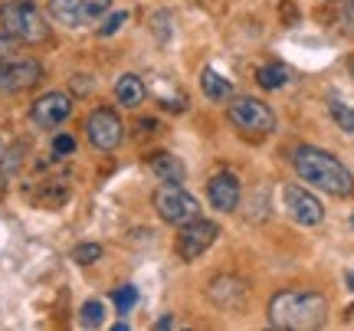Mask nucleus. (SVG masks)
<instances>
[{"label":"nucleus","mask_w":354,"mask_h":331,"mask_svg":"<svg viewBox=\"0 0 354 331\" xmlns=\"http://www.w3.org/2000/svg\"><path fill=\"white\" fill-rule=\"evenodd\" d=\"M269 325L282 331H312L328 319V299L315 289H286L269 299Z\"/></svg>","instance_id":"f257e3e1"},{"label":"nucleus","mask_w":354,"mask_h":331,"mask_svg":"<svg viewBox=\"0 0 354 331\" xmlns=\"http://www.w3.org/2000/svg\"><path fill=\"white\" fill-rule=\"evenodd\" d=\"M292 167L305 184H312V187L331 193V197H351L354 193V174L335 154L322 151L315 144H299L292 151Z\"/></svg>","instance_id":"f03ea898"},{"label":"nucleus","mask_w":354,"mask_h":331,"mask_svg":"<svg viewBox=\"0 0 354 331\" xmlns=\"http://www.w3.org/2000/svg\"><path fill=\"white\" fill-rule=\"evenodd\" d=\"M0 30H7L20 43H46L50 39V23L33 0H3Z\"/></svg>","instance_id":"7ed1b4c3"},{"label":"nucleus","mask_w":354,"mask_h":331,"mask_svg":"<svg viewBox=\"0 0 354 331\" xmlns=\"http://www.w3.org/2000/svg\"><path fill=\"white\" fill-rule=\"evenodd\" d=\"M227 118L240 128L243 135H250V138H266L279 125L276 112L263 99H253V95H233L227 102Z\"/></svg>","instance_id":"20e7f679"},{"label":"nucleus","mask_w":354,"mask_h":331,"mask_svg":"<svg viewBox=\"0 0 354 331\" xmlns=\"http://www.w3.org/2000/svg\"><path fill=\"white\" fill-rule=\"evenodd\" d=\"M151 204L158 210V217L165 220V223H171V227H184V223L201 217V200L184 191L180 184H161L154 191Z\"/></svg>","instance_id":"39448f33"},{"label":"nucleus","mask_w":354,"mask_h":331,"mask_svg":"<svg viewBox=\"0 0 354 331\" xmlns=\"http://www.w3.org/2000/svg\"><path fill=\"white\" fill-rule=\"evenodd\" d=\"M207 299L220 312H243V308L250 305V282L243 279V276H233V272L214 276V279L207 282Z\"/></svg>","instance_id":"423d86ee"},{"label":"nucleus","mask_w":354,"mask_h":331,"mask_svg":"<svg viewBox=\"0 0 354 331\" xmlns=\"http://www.w3.org/2000/svg\"><path fill=\"white\" fill-rule=\"evenodd\" d=\"M112 10V0H50L53 20L63 26H92Z\"/></svg>","instance_id":"0eeeda50"},{"label":"nucleus","mask_w":354,"mask_h":331,"mask_svg":"<svg viewBox=\"0 0 354 331\" xmlns=\"http://www.w3.org/2000/svg\"><path fill=\"white\" fill-rule=\"evenodd\" d=\"M216 236H220V227H216L214 220H190V223H184L180 227V233H177V256L184 259V263H194V259H201L210 246L216 243Z\"/></svg>","instance_id":"6e6552de"},{"label":"nucleus","mask_w":354,"mask_h":331,"mask_svg":"<svg viewBox=\"0 0 354 331\" xmlns=\"http://www.w3.org/2000/svg\"><path fill=\"white\" fill-rule=\"evenodd\" d=\"M86 135L92 141V148H99V151H115L122 138H125V125H122V118L112 112V108H95V112H88L86 118Z\"/></svg>","instance_id":"1a4fd4ad"},{"label":"nucleus","mask_w":354,"mask_h":331,"mask_svg":"<svg viewBox=\"0 0 354 331\" xmlns=\"http://www.w3.org/2000/svg\"><path fill=\"white\" fill-rule=\"evenodd\" d=\"M282 200H286V210L289 217L299 223V227H318L325 220V207L318 200L315 193H308L299 184H286L282 187Z\"/></svg>","instance_id":"9d476101"},{"label":"nucleus","mask_w":354,"mask_h":331,"mask_svg":"<svg viewBox=\"0 0 354 331\" xmlns=\"http://www.w3.org/2000/svg\"><path fill=\"white\" fill-rule=\"evenodd\" d=\"M73 115V99L66 95V92H46V95H39L33 108H30V118H33V125L43 128V131H50V128H59Z\"/></svg>","instance_id":"9b49d317"},{"label":"nucleus","mask_w":354,"mask_h":331,"mask_svg":"<svg viewBox=\"0 0 354 331\" xmlns=\"http://www.w3.org/2000/svg\"><path fill=\"white\" fill-rule=\"evenodd\" d=\"M207 197H210V204H214L216 210L233 214V210L240 207V197H243V187H240V180H236V174H230V171L214 174L210 184H207Z\"/></svg>","instance_id":"f8f14e48"},{"label":"nucleus","mask_w":354,"mask_h":331,"mask_svg":"<svg viewBox=\"0 0 354 331\" xmlns=\"http://www.w3.org/2000/svg\"><path fill=\"white\" fill-rule=\"evenodd\" d=\"M43 79V66L37 59H7L3 69V92H26Z\"/></svg>","instance_id":"ddd939ff"},{"label":"nucleus","mask_w":354,"mask_h":331,"mask_svg":"<svg viewBox=\"0 0 354 331\" xmlns=\"http://www.w3.org/2000/svg\"><path fill=\"white\" fill-rule=\"evenodd\" d=\"M148 171H151L154 178L161 180V184H184V164H180V158H174L171 151H158L148 158Z\"/></svg>","instance_id":"4468645a"},{"label":"nucleus","mask_w":354,"mask_h":331,"mask_svg":"<svg viewBox=\"0 0 354 331\" xmlns=\"http://www.w3.org/2000/svg\"><path fill=\"white\" fill-rule=\"evenodd\" d=\"M145 95H148V89H145L141 76H135V73H128V76H122L115 82V99H118V105H125V108H138L145 102Z\"/></svg>","instance_id":"2eb2a0df"},{"label":"nucleus","mask_w":354,"mask_h":331,"mask_svg":"<svg viewBox=\"0 0 354 331\" xmlns=\"http://www.w3.org/2000/svg\"><path fill=\"white\" fill-rule=\"evenodd\" d=\"M201 86H203V92H207V99H214V102H227L230 95H233V82L223 79L216 69H203Z\"/></svg>","instance_id":"dca6fc26"},{"label":"nucleus","mask_w":354,"mask_h":331,"mask_svg":"<svg viewBox=\"0 0 354 331\" xmlns=\"http://www.w3.org/2000/svg\"><path fill=\"white\" fill-rule=\"evenodd\" d=\"M256 82H259V89H266V92H279L286 82H289V69L279 66V63H266V66H259Z\"/></svg>","instance_id":"f3484780"},{"label":"nucleus","mask_w":354,"mask_h":331,"mask_svg":"<svg viewBox=\"0 0 354 331\" xmlns=\"http://www.w3.org/2000/svg\"><path fill=\"white\" fill-rule=\"evenodd\" d=\"M37 200L39 204H46V207L66 204V200H69V180H46L43 191L37 193Z\"/></svg>","instance_id":"a211bd4d"},{"label":"nucleus","mask_w":354,"mask_h":331,"mask_svg":"<svg viewBox=\"0 0 354 331\" xmlns=\"http://www.w3.org/2000/svg\"><path fill=\"white\" fill-rule=\"evenodd\" d=\"M328 112L331 118H335V125L342 128L344 135H354V108L348 102H342L338 95H331L328 99Z\"/></svg>","instance_id":"6ab92c4d"},{"label":"nucleus","mask_w":354,"mask_h":331,"mask_svg":"<svg viewBox=\"0 0 354 331\" xmlns=\"http://www.w3.org/2000/svg\"><path fill=\"white\" fill-rule=\"evenodd\" d=\"M102 321H105V305L102 302H86L79 308V325L82 328H102Z\"/></svg>","instance_id":"aec40b11"},{"label":"nucleus","mask_w":354,"mask_h":331,"mask_svg":"<svg viewBox=\"0 0 354 331\" xmlns=\"http://www.w3.org/2000/svg\"><path fill=\"white\" fill-rule=\"evenodd\" d=\"M112 302H115V308H118V315H128V312L135 308V302H138V289H135V285H122V289L112 292Z\"/></svg>","instance_id":"412c9836"},{"label":"nucleus","mask_w":354,"mask_h":331,"mask_svg":"<svg viewBox=\"0 0 354 331\" xmlns=\"http://www.w3.org/2000/svg\"><path fill=\"white\" fill-rule=\"evenodd\" d=\"M99 259H102L99 243H79L76 249H73V263H79V266H92V263H99Z\"/></svg>","instance_id":"4be33fe9"},{"label":"nucleus","mask_w":354,"mask_h":331,"mask_svg":"<svg viewBox=\"0 0 354 331\" xmlns=\"http://www.w3.org/2000/svg\"><path fill=\"white\" fill-rule=\"evenodd\" d=\"M125 20H128V13L125 10H115V13H109L105 17V23L99 26V37H115L122 26H125Z\"/></svg>","instance_id":"5701e85b"},{"label":"nucleus","mask_w":354,"mask_h":331,"mask_svg":"<svg viewBox=\"0 0 354 331\" xmlns=\"http://www.w3.org/2000/svg\"><path fill=\"white\" fill-rule=\"evenodd\" d=\"M76 151V138H73V135H56V138H53V154H56V158H69V154Z\"/></svg>","instance_id":"b1692460"},{"label":"nucleus","mask_w":354,"mask_h":331,"mask_svg":"<svg viewBox=\"0 0 354 331\" xmlns=\"http://www.w3.org/2000/svg\"><path fill=\"white\" fill-rule=\"evenodd\" d=\"M17 43H20V39H13L7 30H0V56H3V59H10V53H17Z\"/></svg>","instance_id":"393cba45"},{"label":"nucleus","mask_w":354,"mask_h":331,"mask_svg":"<svg viewBox=\"0 0 354 331\" xmlns=\"http://www.w3.org/2000/svg\"><path fill=\"white\" fill-rule=\"evenodd\" d=\"M158 331H167V328H174V319L171 315H165V319H158V325H154Z\"/></svg>","instance_id":"a878e982"},{"label":"nucleus","mask_w":354,"mask_h":331,"mask_svg":"<svg viewBox=\"0 0 354 331\" xmlns=\"http://www.w3.org/2000/svg\"><path fill=\"white\" fill-rule=\"evenodd\" d=\"M3 69H7V59L0 56V92H3Z\"/></svg>","instance_id":"bb28decb"},{"label":"nucleus","mask_w":354,"mask_h":331,"mask_svg":"<svg viewBox=\"0 0 354 331\" xmlns=\"http://www.w3.org/2000/svg\"><path fill=\"white\" fill-rule=\"evenodd\" d=\"M348 289H351V292H354V269H351V272H348Z\"/></svg>","instance_id":"cd10ccee"},{"label":"nucleus","mask_w":354,"mask_h":331,"mask_svg":"<svg viewBox=\"0 0 354 331\" xmlns=\"http://www.w3.org/2000/svg\"><path fill=\"white\" fill-rule=\"evenodd\" d=\"M351 73H354V59H351Z\"/></svg>","instance_id":"c85d7f7f"}]
</instances>
